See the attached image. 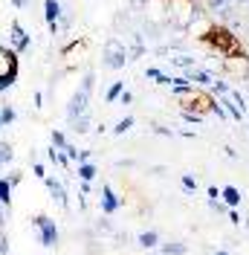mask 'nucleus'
Returning a JSON list of instances; mask_svg holds the SVG:
<instances>
[{
    "mask_svg": "<svg viewBox=\"0 0 249 255\" xmlns=\"http://www.w3.org/2000/svg\"><path fill=\"white\" fill-rule=\"evenodd\" d=\"M209 47L218 52L220 58H226V55H238V52H244L241 47V41H238V35L232 32V26H226V23H212V29L206 32V38H203Z\"/></svg>",
    "mask_w": 249,
    "mask_h": 255,
    "instance_id": "f257e3e1",
    "label": "nucleus"
},
{
    "mask_svg": "<svg viewBox=\"0 0 249 255\" xmlns=\"http://www.w3.org/2000/svg\"><path fill=\"white\" fill-rule=\"evenodd\" d=\"M127 61H130V58H127V47H124V41H119V38H108L105 47H102V64H105L108 70H122Z\"/></svg>",
    "mask_w": 249,
    "mask_h": 255,
    "instance_id": "f03ea898",
    "label": "nucleus"
},
{
    "mask_svg": "<svg viewBox=\"0 0 249 255\" xmlns=\"http://www.w3.org/2000/svg\"><path fill=\"white\" fill-rule=\"evenodd\" d=\"M32 226L38 229L44 247H58V226H55L52 218H47V215H35V218H32Z\"/></svg>",
    "mask_w": 249,
    "mask_h": 255,
    "instance_id": "7ed1b4c3",
    "label": "nucleus"
},
{
    "mask_svg": "<svg viewBox=\"0 0 249 255\" xmlns=\"http://www.w3.org/2000/svg\"><path fill=\"white\" fill-rule=\"evenodd\" d=\"M0 79L17 81V52L6 44H0Z\"/></svg>",
    "mask_w": 249,
    "mask_h": 255,
    "instance_id": "20e7f679",
    "label": "nucleus"
},
{
    "mask_svg": "<svg viewBox=\"0 0 249 255\" xmlns=\"http://www.w3.org/2000/svg\"><path fill=\"white\" fill-rule=\"evenodd\" d=\"M90 90H84V87H78L73 99H70V105H67V119H76V116H84V113L90 111Z\"/></svg>",
    "mask_w": 249,
    "mask_h": 255,
    "instance_id": "39448f33",
    "label": "nucleus"
},
{
    "mask_svg": "<svg viewBox=\"0 0 249 255\" xmlns=\"http://www.w3.org/2000/svg\"><path fill=\"white\" fill-rule=\"evenodd\" d=\"M223 70H226L229 76H238V79H249V55L247 52L226 55V58H223Z\"/></svg>",
    "mask_w": 249,
    "mask_h": 255,
    "instance_id": "423d86ee",
    "label": "nucleus"
},
{
    "mask_svg": "<svg viewBox=\"0 0 249 255\" xmlns=\"http://www.w3.org/2000/svg\"><path fill=\"white\" fill-rule=\"evenodd\" d=\"M99 206H102V212L105 215H116L119 209H122V197L113 191V186H102V191H99Z\"/></svg>",
    "mask_w": 249,
    "mask_h": 255,
    "instance_id": "0eeeda50",
    "label": "nucleus"
},
{
    "mask_svg": "<svg viewBox=\"0 0 249 255\" xmlns=\"http://www.w3.org/2000/svg\"><path fill=\"white\" fill-rule=\"evenodd\" d=\"M9 41H12V49H15L17 55H20V52H26V49L32 47V38L26 35V29H23L17 20L9 23Z\"/></svg>",
    "mask_w": 249,
    "mask_h": 255,
    "instance_id": "6e6552de",
    "label": "nucleus"
},
{
    "mask_svg": "<svg viewBox=\"0 0 249 255\" xmlns=\"http://www.w3.org/2000/svg\"><path fill=\"white\" fill-rule=\"evenodd\" d=\"M44 183H47V189H49V194H52V200L58 203L61 209H70V200H67V191H64V183L61 180H55V177H44Z\"/></svg>",
    "mask_w": 249,
    "mask_h": 255,
    "instance_id": "1a4fd4ad",
    "label": "nucleus"
},
{
    "mask_svg": "<svg viewBox=\"0 0 249 255\" xmlns=\"http://www.w3.org/2000/svg\"><path fill=\"white\" fill-rule=\"evenodd\" d=\"M61 0H44V20H47V26L52 23H58V17H61Z\"/></svg>",
    "mask_w": 249,
    "mask_h": 255,
    "instance_id": "9d476101",
    "label": "nucleus"
},
{
    "mask_svg": "<svg viewBox=\"0 0 249 255\" xmlns=\"http://www.w3.org/2000/svg\"><path fill=\"white\" fill-rule=\"evenodd\" d=\"M186 79L191 81V84H194V87H212V73H206V70H194V67H191V70H186Z\"/></svg>",
    "mask_w": 249,
    "mask_h": 255,
    "instance_id": "9b49d317",
    "label": "nucleus"
},
{
    "mask_svg": "<svg viewBox=\"0 0 249 255\" xmlns=\"http://www.w3.org/2000/svg\"><path fill=\"white\" fill-rule=\"evenodd\" d=\"M218 102L223 105V111H226V116H229V119H235V122H241V119H244V111H241V108L232 102V96H229V93L218 96Z\"/></svg>",
    "mask_w": 249,
    "mask_h": 255,
    "instance_id": "f8f14e48",
    "label": "nucleus"
},
{
    "mask_svg": "<svg viewBox=\"0 0 249 255\" xmlns=\"http://www.w3.org/2000/svg\"><path fill=\"white\" fill-rule=\"evenodd\" d=\"M241 197H244V194H241V189H235V186H223V189H220V200L229 209L241 206Z\"/></svg>",
    "mask_w": 249,
    "mask_h": 255,
    "instance_id": "ddd939ff",
    "label": "nucleus"
},
{
    "mask_svg": "<svg viewBox=\"0 0 249 255\" xmlns=\"http://www.w3.org/2000/svg\"><path fill=\"white\" fill-rule=\"evenodd\" d=\"M96 174H99V168H96L90 159H87V162H78V171H76L78 180H87V183H93Z\"/></svg>",
    "mask_w": 249,
    "mask_h": 255,
    "instance_id": "4468645a",
    "label": "nucleus"
},
{
    "mask_svg": "<svg viewBox=\"0 0 249 255\" xmlns=\"http://www.w3.org/2000/svg\"><path fill=\"white\" fill-rule=\"evenodd\" d=\"M0 206L12 209V183L6 177H0Z\"/></svg>",
    "mask_w": 249,
    "mask_h": 255,
    "instance_id": "2eb2a0df",
    "label": "nucleus"
},
{
    "mask_svg": "<svg viewBox=\"0 0 249 255\" xmlns=\"http://www.w3.org/2000/svg\"><path fill=\"white\" fill-rule=\"evenodd\" d=\"M136 244H139L142 250H154V247H159V235H156L154 229H148V232H142L139 238H136Z\"/></svg>",
    "mask_w": 249,
    "mask_h": 255,
    "instance_id": "dca6fc26",
    "label": "nucleus"
},
{
    "mask_svg": "<svg viewBox=\"0 0 249 255\" xmlns=\"http://www.w3.org/2000/svg\"><path fill=\"white\" fill-rule=\"evenodd\" d=\"M159 253L162 255H186L188 247L186 244H180V241H171V244H159Z\"/></svg>",
    "mask_w": 249,
    "mask_h": 255,
    "instance_id": "f3484780",
    "label": "nucleus"
},
{
    "mask_svg": "<svg viewBox=\"0 0 249 255\" xmlns=\"http://www.w3.org/2000/svg\"><path fill=\"white\" fill-rule=\"evenodd\" d=\"M15 116H17V113H15L12 105H0V130L12 125V122H15Z\"/></svg>",
    "mask_w": 249,
    "mask_h": 255,
    "instance_id": "a211bd4d",
    "label": "nucleus"
},
{
    "mask_svg": "<svg viewBox=\"0 0 249 255\" xmlns=\"http://www.w3.org/2000/svg\"><path fill=\"white\" fill-rule=\"evenodd\" d=\"M70 128H73L76 133H87V130H90V113H84V116H76V119H70Z\"/></svg>",
    "mask_w": 249,
    "mask_h": 255,
    "instance_id": "6ab92c4d",
    "label": "nucleus"
},
{
    "mask_svg": "<svg viewBox=\"0 0 249 255\" xmlns=\"http://www.w3.org/2000/svg\"><path fill=\"white\" fill-rule=\"evenodd\" d=\"M171 64L180 67V70H191V67H194V58L186 55V52H177V55H171Z\"/></svg>",
    "mask_w": 249,
    "mask_h": 255,
    "instance_id": "aec40b11",
    "label": "nucleus"
},
{
    "mask_svg": "<svg viewBox=\"0 0 249 255\" xmlns=\"http://www.w3.org/2000/svg\"><path fill=\"white\" fill-rule=\"evenodd\" d=\"M122 90H124V81H113V84L108 87V93H105V99H108L110 105H113V102H119Z\"/></svg>",
    "mask_w": 249,
    "mask_h": 255,
    "instance_id": "412c9836",
    "label": "nucleus"
},
{
    "mask_svg": "<svg viewBox=\"0 0 249 255\" xmlns=\"http://www.w3.org/2000/svg\"><path fill=\"white\" fill-rule=\"evenodd\" d=\"M130 128H133V116H124V119H119V122L113 125V133H116V136H124Z\"/></svg>",
    "mask_w": 249,
    "mask_h": 255,
    "instance_id": "4be33fe9",
    "label": "nucleus"
},
{
    "mask_svg": "<svg viewBox=\"0 0 249 255\" xmlns=\"http://www.w3.org/2000/svg\"><path fill=\"white\" fill-rule=\"evenodd\" d=\"M229 3H247V0H206V12H218V9H223V6H229Z\"/></svg>",
    "mask_w": 249,
    "mask_h": 255,
    "instance_id": "5701e85b",
    "label": "nucleus"
},
{
    "mask_svg": "<svg viewBox=\"0 0 249 255\" xmlns=\"http://www.w3.org/2000/svg\"><path fill=\"white\" fill-rule=\"evenodd\" d=\"M58 26H61V29H70V26H73V9H70V6H67V9H61Z\"/></svg>",
    "mask_w": 249,
    "mask_h": 255,
    "instance_id": "b1692460",
    "label": "nucleus"
},
{
    "mask_svg": "<svg viewBox=\"0 0 249 255\" xmlns=\"http://www.w3.org/2000/svg\"><path fill=\"white\" fill-rule=\"evenodd\" d=\"M0 159H3L6 165L15 159V151H12V145H9V142H0Z\"/></svg>",
    "mask_w": 249,
    "mask_h": 255,
    "instance_id": "393cba45",
    "label": "nucleus"
},
{
    "mask_svg": "<svg viewBox=\"0 0 249 255\" xmlns=\"http://www.w3.org/2000/svg\"><path fill=\"white\" fill-rule=\"evenodd\" d=\"M180 183H183V189L186 191H197V177L194 174H183L180 177Z\"/></svg>",
    "mask_w": 249,
    "mask_h": 255,
    "instance_id": "a878e982",
    "label": "nucleus"
},
{
    "mask_svg": "<svg viewBox=\"0 0 249 255\" xmlns=\"http://www.w3.org/2000/svg\"><path fill=\"white\" fill-rule=\"evenodd\" d=\"M49 139H52V145H55L58 151H64V148H67V136H64L61 130H52V136H49Z\"/></svg>",
    "mask_w": 249,
    "mask_h": 255,
    "instance_id": "bb28decb",
    "label": "nucleus"
},
{
    "mask_svg": "<svg viewBox=\"0 0 249 255\" xmlns=\"http://www.w3.org/2000/svg\"><path fill=\"white\" fill-rule=\"evenodd\" d=\"M183 119H186V122H191V125H194V122H203L206 116H203L200 111H183Z\"/></svg>",
    "mask_w": 249,
    "mask_h": 255,
    "instance_id": "cd10ccee",
    "label": "nucleus"
},
{
    "mask_svg": "<svg viewBox=\"0 0 249 255\" xmlns=\"http://www.w3.org/2000/svg\"><path fill=\"white\" fill-rule=\"evenodd\" d=\"M212 90H215V93H218V96H223V93H229L232 87H229V84H226V81H223V79H218V81H212Z\"/></svg>",
    "mask_w": 249,
    "mask_h": 255,
    "instance_id": "c85d7f7f",
    "label": "nucleus"
},
{
    "mask_svg": "<svg viewBox=\"0 0 249 255\" xmlns=\"http://www.w3.org/2000/svg\"><path fill=\"white\" fill-rule=\"evenodd\" d=\"M64 154L70 157V162H78V148H76V145H70V142H67V148H64Z\"/></svg>",
    "mask_w": 249,
    "mask_h": 255,
    "instance_id": "c756f323",
    "label": "nucleus"
},
{
    "mask_svg": "<svg viewBox=\"0 0 249 255\" xmlns=\"http://www.w3.org/2000/svg\"><path fill=\"white\" fill-rule=\"evenodd\" d=\"M159 76H162V70H159V67H148V70H145V79H151V81H156Z\"/></svg>",
    "mask_w": 249,
    "mask_h": 255,
    "instance_id": "7c9ffc66",
    "label": "nucleus"
},
{
    "mask_svg": "<svg viewBox=\"0 0 249 255\" xmlns=\"http://www.w3.org/2000/svg\"><path fill=\"white\" fill-rule=\"evenodd\" d=\"M6 180H9V183H12V189H15L17 183L23 180V171H9V177H6Z\"/></svg>",
    "mask_w": 249,
    "mask_h": 255,
    "instance_id": "2f4dec72",
    "label": "nucleus"
},
{
    "mask_svg": "<svg viewBox=\"0 0 249 255\" xmlns=\"http://www.w3.org/2000/svg\"><path fill=\"white\" fill-rule=\"evenodd\" d=\"M154 133H159V136H174V130L165 125H154Z\"/></svg>",
    "mask_w": 249,
    "mask_h": 255,
    "instance_id": "473e14b6",
    "label": "nucleus"
},
{
    "mask_svg": "<svg viewBox=\"0 0 249 255\" xmlns=\"http://www.w3.org/2000/svg\"><path fill=\"white\" fill-rule=\"evenodd\" d=\"M12 87H15V81L12 79H0V96L6 93V90H12Z\"/></svg>",
    "mask_w": 249,
    "mask_h": 255,
    "instance_id": "72a5a7b5",
    "label": "nucleus"
},
{
    "mask_svg": "<svg viewBox=\"0 0 249 255\" xmlns=\"http://www.w3.org/2000/svg\"><path fill=\"white\" fill-rule=\"evenodd\" d=\"M133 102V93L130 90H122V96H119V105H130Z\"/></svg>",
    "mask_w": 249,
    "mask_h": 255,
    "instance_id": "f704fd0d",
    "label": "nucleus"
},
{
    "mask_svg": "<svg viewBox=\"0 0 249 255\" xmlns=\"http://www.w3.org/2000/svg\"><path fill=\"white\" fill-rule=\"evenodd\" d=\"M226 215H229V223H235V226H241V215H238V209H229Z\"/></svg>",
    "mask_w": 249,
    "mask_h": 255,
    "instance_id": "c9c22d12",
    "label": "nucleus"
},
{
    "mask_svg": "<svg viewBox=\"0 0 249 255\" xmlns=\"http://www.w3.org/2000/svg\"><path fill=\"white\" fill-rule=\"evenodd\" d=\"M93 157V151H90V148H84V151H78V162H87V159ZM76 162V165H78Z\"/></svg>",
    "mask_w": 249,
    "mask_h": 255,
    "instance_id": "e433bc0d",
    "label": "nucleus"
},
{
    "mask_svg": "<svg viewBox=\"0 0 249 255\" xmlns=\"http://www.w3.org/2000/svg\"><path fill=\"white\" fill-rule=\"evenodd\" d=\"M136 162L133 159H116V168H133Z\"/></svg>",
    "mask_w": 249,
    "mask_h": 255,
    "instance_id": "4c0bfd02",
    "label": "nucleus"
},
{
    "mask_svg": "<svg viewBox=\"0 0 249 255\" xmlns=\"http://www.w3.org/2000/svg\"><path fill=\"white\" fill-rule=\"evenodd\" d=\"M32 171H35V177H41V180H44V177H47V168H44V165H41V162H35V168H32Z\"/></svg>",
    "mask_w": 249,
    "mask_h": 255,
    "instance_id": "58836bf2",
    "label": "nucleus"
},
{
    "mask_svg": "<svg viewBox=\"0 0 249 255\" xmlns=\"http://www.w3.org/2000/svg\"><path fill=\"white\" fill-rule=\"evenodd\" d=\"M0 255H9V241H6V235H0Z\"/></svg>",
    "mask_w": 249,
    "mask_h": 255,
    "instance_id": "ea45409f",
    "label": "nucleus"
},
{
    "mask_svg": "<svg viewBox=\"0 0 249 255\" xmlns=\"http://www.w3.org/2000/svg\"><path fill=\"white\" fill-rule=\"evenodd\" d=\"M209 200H220V191L215 186H209Z\"/></svg>",
    "mask_w": 249,
    "mask_h": 255,
    "instance_id": "a19ab883",
    "label": "nucleus"
},
{
    "mask_svg": "<svg viewBox=\"0 0 249 255\" xmlns=\"http://www.w3.org/2000/svg\"><path fill=\"white\" fill-rule=\"evenodd\" d=\"M35 108H44V93H35Z\"/></svg>",
    "mask_w": 249,
    "mask_h": 255,
    "instance_id": "79ce46f5",
    "label": "nucleus"
},
{
    "mask_svg": "<svg viewBox=\"0 0 249 255\" xmlns=\"http://www.w3.org/2000/svg\"><path fill=\"white\" fill-rule=\"evenodd\" d=\"M226 157H232V159H238V151H235L232 145H226Z\"/></svg>",
    "mask_w": 249,
    "mask_h": 255,
    "instance_id": "37998d69",
    "label": "nucleus"
},
{
    "mask_svg": "<svg viewBox=\"0 0 249 255\" xmlns=\"http://www.w3.org/2000/svg\"><path fill=\"white\" fill-rule=\"evenodd\" d=\"M12 3H15L17 9H23V6H26V3H29V0H12Z\"/></svg>",
    "mask_w": 249,
    "mask_h": 255,
    "instance_id": "c03bdc74",
    "label": "nucleus"
},
{
    "mask_svg": "<svg viewBox=\"0 0 249 255\" xmlns=\"http://www.w3.org/2000/svg\"><path fill=\"white\" fill-rule=\"evenodd\" d=\"M215 255H229V253H226V250H218V253H215Z\"/></svg>",
    "mask_w": 249,
    "mask_h": 255,
    "instance_id": "a18cd8bd",
    "label": "nucleus"
},
{
    "mask_svg": "<svg viewBox=\"0 0 249 255\" xmlns=\"http://www.w3.org/2000/svg\"><path fill=\"white\" fill-rule=\"evenodd\" d=\"M0 168H6V162H3V159H0Z\"/></svg>",
    "mask_w": 249,
    "mask_h": 255,
    "instance_id": "49530a36",
    "label": "nucleus"
},
{
    "mask_svg": "<svg viewBox=\"0 0 249 255\" xmlns=\"http://www.w3.org/2000/svg\"><path fill=\"white\" fill-rule=\"evenodd\" d=\"M247 3H249V0H247Z\"/></svg>",
    "mask_w": 249,
    "mask_h": 255,
    "instance_id": "de8ad7c7",
    "label": "nucleus"
},
{
    "mask_svg": "<svg viewBox=\"0 0 249 255\" xmlns=\"http://www.w3.org/2000/svg\"><path fill=\"white\" fill-rule=\"evenodd\" d=\"M247 128H249V125H247Z\"/></svg>",
    "mask_w": 249,
    "mask_h": 255,
    "instance_id": "09e8293b",
    "label": "nucleus"
}]
</instances>
